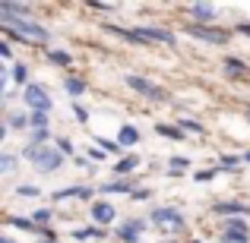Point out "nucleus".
<instances>
[{"label":"nucleus","mask_w":250,"mask_h":243,"mask_svg":"<svg viewBox=\"0 0 250 243\" xmlns=\"http://www.w3.org/2000/svg\"><path fill=\"white\" fill-rule=\"evenodd\" d=\"M0 19H3V29L6 32H16L19 38H32V41H48V29L38 22H32L29 16H10V13H0Z\"/></svg>","instance_id":"1"},{"label":"nucleus","mask_w":250,"mask_h":243,"mask_svg":"<svg viewBox=\"0 0 250 243\" xmlns=\"http://www.w3.org/2000/svg\"><path fill=\"white\" fill-rule=\"evenodd\" d=\"M25 158L35 164L42 174H51V170H57L63 164V152H57L51 146H29L25 149Z\"/></svg>","instance_id":"2"},{"label":"nucleus","mask_w":250,"mask_h":243,"mask_svg":"<svg viewBox=\"0 0 250 243\" xmlns=\"http://www.w3.org/2000/svg\"><path fill=\"white\" fill-rule=\"evenodd\" d=\"M25 104H29L35 114H48L51 111V98H48V92L42 89V85H25Z\"/></svg>","instance_id":"3"},{"label":"nucleus","mask_w":250,"mask_h":243,"mask_svg":"<svg viewBox=\"0 0 250 243\" xmlns=\"http://www.w3.org/2000/svg\"><path fill=\"white\" fill-rule=\"evenodd\" d=\"M127 85H130L133 92H140V95H146V98H155V101H162V98H165V92H162L159 85L149 82V79H143V76H136V73L127 76Z\"/></svg>","instance_id":"4"},{"label":"nucleus","mask_w":250,"mask_h":243,"mask_svg":"<svg viewBox=\"0 0 250 243\" xmlns=\"http://www.w3.org/2000/svg\"><path fill=\"white\" fill-rule=\"evenodd\" d=\"M190 35L193 38H203V41H209V44H225V32H215V29H206V25H190Z\"/></svg>","instance_id":"5"},{"label":"nucleus","mask_w":250,"mask_h":243,"mask_svg":"<svg viewBox=\"0 0 250 243\" xmlns=\"http://www.w3.org/2000/svg\"><path fill=\"white\" fill-rule=\"evenodd\" d=\"M162 221H171V227H181L184 215L177 212V208H155L152 212V224H162Z\"/></svg>","instance_id":"6"},{"label":"nucleus","mask_w":250,"mask_h":243,"mask_svg":"<svg viewBox=\"0 0 250 243\" xmlns=\"http://www.w3.org/2000/svg\"><path fill=\"white\" fill-rule=\"evenodd\" d=\"M136 35H140L143 41H162V44H171V41H174V35H171V32H165V29H146V25H143V29H136Z\"/></svg>","instance_id":"7"},{"label":"nucleus","mask_w":250,"mask_h":243,"mask_svg":"<svg viewBox=\"0 0 250 243\" xmlns=\"http://www.w3.org/2000/svg\"><path fill=\"white\" fill-rule=\"evenodd\" d=\"M228 231H225V243H247V224L244 221H228Z\"/></svg>","instance_id":"8"},{"label":"nucleus","mask_w":250,"mask_h":243,"mask_svg":"<svg viewBox=\"0 0 250 243\" xmlns=\"http://www.w3.org/2000/svg\"><path fill=\"white\" fill-rule=\"evenodd\" d=\"M92 218L102 221V224L114 221V206H108V202H95V206H92Z\"/></svg>","instance_id":"9"},{"label":"nucleus","mask_w":250,"mask_h":243,"mask_svg":"<svg viewBox=\"0 0 250 243\" xmlns=\"http://www.w3.org/2000/svg\"><path fill=\"white\" fill-rule=\"evenodd\" d=\"M215 212H222V215H247V206H241V202H219L215 206Z\"/></svg>","instance_id":"10"},{"label":"nucleus","mask_w":250,"mask_h":243,"mask_svg":"<svg viewBox=\"0 0 250 243\" xmlns=\"http://www.w3.org/2000/svg\"><path fill=\"white\" fill-rule=\"evenodd\" d=\"M136 139H140V133H136L133 127H124V130H121V136H117V142H121L124 149H127V146H136Z\"/></svg>","instance_id":"11"},{"label":"nucleus","mask_w":250,"mask_h":243,"mask_svg":"<svg viewBox=\"0 0 250 243\" xmlns=\"http://www.w3.org/2000/svg\"><path fill=\"white\" fill-rule=\"evenodd\" d=\"M190 10H193L196 19H212V16H215V6H212V3H193Z\"/></svg>","instance_id":"12"},{"label":"nucleus","mask_w":250,"mask_h":243,"mask_svg":"<svg viewBox=\"0 0 250 243\" xmlns=\"http://www.w3.org/2000/svg\"><path fill=\"white\" fill-rule=\"evenodd\" d=\"M117 234H121V240L133 243L136 237H140V224H136V221H130V224H124V227H121V231H117Z\"/></svg>","instance_id":"13"},{"label":"nucleus","mask_w":250,"mask_h":243,"mask_svg":"<svg viewBox=\"0 0 250 243\" xmlns=\"http://www.w3.org/2000/svg\"><path fill=\"white\" fill-rule=\"evenodd\" d=\"M108 32H114V35L127 38V41H133V44H143V38L136 35V32H127V29H117V25H108Z\"/></svg>","instance_id":"14"},{"label":"nucleus","mask_w":250,"mask_h":243,"mask_svg":"<svg viewBox=\"0 0 250 243\" xmlns=\"http://www.w3.org/2000/svg\"><path fill=\"white\" fill-rule=\"evenodd\" d=\"M63 196H80V199H89L92 189L89 187H76V189H63V193H57V199H63Z\"/></svg>","instance_id":"15"},{"label":"nucleus","mask_w":250,"mask_h":243,"mask_svg":"<svg viewBox=\"0 0 250 243\" xmlns=\"http://www.w3.org/2000/svg\"><path fill=\"white\" fill-rule=\"evenodd\" d=\"M225 70H228V76H241L247 67H244L241 60H225Z\"/></svg>","instance_id":"16"},{"label":"nucleus","mask_w":250,"mask_h":243,"mask_svg":"<svg viewBox=\"0 0 250 243\" xmlns=\"http://www.w3.org/2000/svg\"><path fill=\"white\" fill-rule=\"evenodd\" d=\"M67 92L76 98V95H83V92H85V85H83L80 79H67Z\"/></svg>","instance_id":"17"},{"label":"nucleus","mask_w":250,"mask_h":243,"mask_svg":"<svg viewBox=\"0 0 250 243\" xmlns=\"http://www.w3.org/2000/svg\"><path fill=\"white\" fill-rule=\"evenodd\" d=\"M133 168H136V158H127V161H121V164L114 168V174H130Z\"/></svg>","instance_id":"18"},{"label":"nucleus","mask_w":250,"mask_h":243,"mask_svg":"<svg viewBox=\"0 0 250 243\" xmlns=\"http://www.w3.org/2000/svg\"><path fill=\"white\" fill-rule=\"evenodd\" d=\"M10 127L22 130V127H32V123H29V117H22V114H13V117H10Z\"/></svg>","instance_id":"19"},{"label":"nucleus","mask_w":250,"mask_h":243,"mask_svg":"<svg viewBox=\"0 0 250 243\" xmlns=\"http://www.w3.org/2000/svg\"><path fill=\"white\" fill-rule=\"evenodd\" d=\"M10 224L19 227V231H35V224H32V221H25V218H10Z\"/></svg>","instance_id":"20"},{"label":"nucleus","mask_w":250,"mask_h":243,"mask_svg":"<svg viewBox=\"0 0 250 243\" xmlns=\"http://www.w3.org/2000/svg\"><path fill=\"white\" fill-rule=\"evenodd\" d=\"M29 123H32L35 130H44V127H48V117H44V114H32V117H29Z\"/></svg>","instance_id":"21"},{"label":"nucleus","mask_w":250,"mask_h":243,"mask_svg":"<svg viewBox=\"0 0 250 243\" xmlns=\"http://www.w3.org/2000/svg\"><path fill=\"white\" fill-rule=\"evenodd\" d=\"M13 168H16V158H13V155H3V158H0V170H3V174H10Z\"/></svg>","instance_id":"22"},{"label":"nucleus","mask_w":250,"mask_h":243,"mask_svg":"<svg viewBox=\"0 0 250 243\" xmlns=\"http://www.w3.org/2000/svg\"><path fill=\"white\" fill-rule=\"evenodd\" d=\"M25 76H29V70H25L22 63H16V67H13V79H16V82H25Z\"/></svg>","instance_id":"23"},{"label":"nucleus","mask_w":250,"mask_h":243,"mask_svg":"<svg viewBox=\"0 0 250 243\" xmlns=\"http://www.w3.org/2000/svg\"><path fill=\"white\" fill-rule=\"evenodd\" d=\"M159 133H162V136H171V139H181V136H184L181 127H177V130H174V127H159Z\"/></svg>","instance_id":"24"},{"label":"nucleus","mask_w":250,"mask_h":243,"mask_svg":"<svg viewBox=\"0 0 250 243\" xmlns=\"http://www.w3.org/2000/svg\"><path fill=\"white\" fill-rule=\"evenodd\" d=\"M104 193H127V183H104Z\"/></svg>","instance_id":"25"},{"label":"nucleus","mask_w":250,"mask_h":243,"mask_svg":"<svg viewBox=\"0 0 250 243\" xmlns=\"http://www.w3.org/2000/svg\"><path fill=\"white\" fill-rule=\"evenodd\" d=\"M51 60H54V63H70V54H63V51H51Z\"/></svg>","instance_id":"26"},{"label":"nucleus","mask_w":250,"mask_h":243,"mask_svg":"<svg viewBox=\"0 0 250 243\" xmlns=\"http://www.w3.org/2000/svg\"><path fill=\"white\" fill-rule=\"evenodd\" d=\"M184 123V130H190V133H203V123H196V120H181Z\"/></svg>","instance_id":"27"},{"label":"nucleus","mask_w":250,"mask_h":243,"mask_svg":"<svg viewBox=\"0 0 250 243\" xmlns=\"http://www.w3.org/2000/svg\"><path fill=\"white\" fill-rule=\"evenodd\" d=\"M187 168V158H171V170H184Z\"/></svg>","instance_id":"28"},{"label":"nucleus","mask_w":250,"mask_h":243,"mask_svg":"<svg viewBox=\"0 0 250 243\" xmlns=\"http://www.w3.org/2000/svg\"><path fill=\"white\" fill-rule=\"evenodd\" d=\"M57 149H61V152H63V155H73V146H70V142H67V139H61V142H57Z\"/></svg>","instance_id":"29"},{"label":"nucleus","mask_w":250,"mask_h":243,"mask_svg":"<svg viewBox=\"0 0 250 243\" xmlns=\"http://www.w3.org/2000/svg\"><path fill=\"white\" fill-rule=\"evenodd\" d=\"M212 177H215V170H200V174H196V180H212Z\"/></svg>","instance_id":"30"},{"label":"nucleus","mask_w":250,"mask_h":243,"mask_svg":"<svg viewBox=\"0 0 250 243\" xmlns=\"http://www.w3.org/2000/svg\"><path fill=\"white\" fill-rule=\"evenodd\" d=\"M102 149H108V152H124V149L117 146V142H104V139H102Z\"/></svg>","instance_id":"31"},{"label":"nucleus","mask_w":250,"mask_h":243,"mask_svg":"<svg viewBox=\"0 0 250 243\" xmlns=\"http://www.w3.org/2000/svg\"><path fill=\"white\" fill-rule=\"evenodd\" d=\"M19 196H38L35 187H19Z\"/></svg>","instance_id":"32"},{"label":"nucleus","mask_w":250,"mask_h":243,"mask_svg":"<svg viewBox=\"0 0 250 243\" xmlns=\"http://www.w3.org/2000/svg\"><path fill=\"white\" fill-rule=\"evenodd\" d=\"M238 29H241V32H244V35H250V25H247V22H241V25H238Z\"/></svg>","instance_id":"33"},{"label":"nucleus","mask_w":250,"mask_h":243,"mask_svg":"<svg viewBox=\"0 0 250 243\" xmlns=\"http://www.w3.org/2000/svg\"><path fill=\"white\" fill-rule=\"evenodd\" d=\"M48 243H54V240H48Z\"/></svg>","instance_id":"34"}]
</instances>
